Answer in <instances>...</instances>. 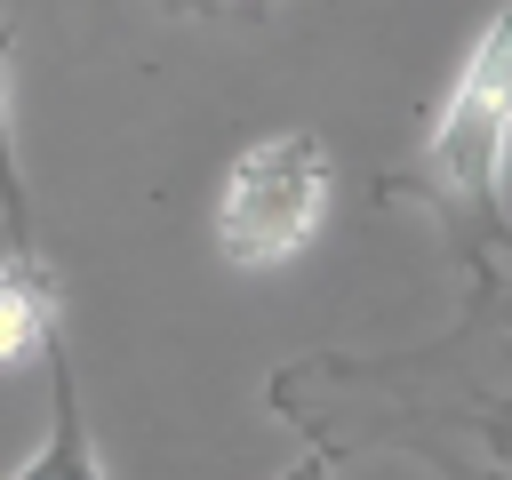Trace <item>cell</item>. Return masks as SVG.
I'll return each mask as SVG.
<instances>
[{"instance_id":"cell-7","label":"cell","mask_w":512,"mask_h":480,"mask_svg":"<svg viewBox=\"0 0 512 480\" xmlns=\"http://www.w3.org/2000/svg\"><path fill=\"white\" fill-rule=\"evenodd\" d=\"M280 480H328V456H320V448H312V456H296V464H288V472H280Z\"/></svg>"},{"instance_id":"cell-5","label":"cell","mask_w":512,"mask_h":480,"mask_svg":"<svg viewBox=\"0 0 512 480\" xmlns=\"http://www.w3.org/2000/svg\"><path fill=\"white\" fill-rule=\"evenodd\" d=\"M0 224H8V248H40V240H32V192H24V160H16V88H8V32H0Z\"/></svg>"},{"instance_id":"cell-6","label":"cell","mask_w":512,"mask_h":480,"mask_svg":"<svg viewBox=\"0 0 512 480\" xmlns=\"http://www.w3.org/2000/svg\"><path fill=\"white\" fill-rule=\"evenodd\" d=\"M168 16H264L272 0H160Z\"/></svg>"},{"instance_id":"cell-1","label":"cell","mask_w":512,"mask_h":480,"mask_svg":"<svg viewBox=\"0 0 512 480\" xmlns=\"http://www.w3.org/2000/svg\"><path fill=\"white\" fill-rule=\"evenodd\" d=\"M336 200V152L312 128L256 136L216 192V248L232 264H288Z\"/></svg>"},{"instance_id":"cell-2","label":"cell","mask_w":512,"mask_h":480,"mask_svg":"<svg viewBox=\"0 0 512 480\" xmlns=\"http://www.w3.org/2000/svg\"><path fill=\"white\" fill-rule=\"evenodd\" d=\"M504 152H512V0L488 16L480 48L464 56V72H456V88H448V104L424 136V176L440 184L448 208L488 216Z\"/></svg>"},{"instance_id":"cell-4","label":"cell","mask_w":512,"mask_h":480,"mask_svg":"<svg viewBox=\"0 0 512 480\" xmlns=\"http://www.w3.org/2000/svg\"><path fill=\"white\" fill-rule=\"evenodd\" d=\"M56 336V272L40 248H8L0 256V368L48 352Z\"/></svg>"},{"instance_id":"cell-3","label":"cell","mask_w":512,"mask_h":480,"mask_svg":"<svg viewBox=\"0 0 512 480\" xmlns=\"http://www.w3.org/2000/svg\"><path fill=\"white\" fill-rule=\"evenodd\" d=\"M48 440L32 448V464L24 472H8V480H104V464H96V440H88V408H80V368H72V344H64V328L48 336Z\"/></svg>"}]
</instances>
